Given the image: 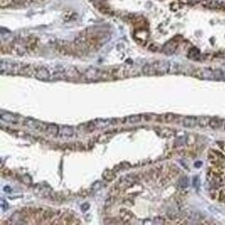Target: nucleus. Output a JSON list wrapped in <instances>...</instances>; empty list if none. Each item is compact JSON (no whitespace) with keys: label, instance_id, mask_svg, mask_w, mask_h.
I'll list each match as a JSON object with an SVG mask.
<instances>
[{"label":"nucleus","instance_id":"nucleus-1","mask_svg":"<svg viewBox=\"0 0 225 225\" xmlns=\"http://www.w3.org/2000/svg\"><path fill=\"white\" fill-rule=\"evenodd\" d=\"M24 125L26 127L30 128V129L40 131V132H47V128H48V125L45 124V122H42L34 119H29V118L24 120Z\"/></svg>","mask_w":225,"mask_h":225},{"label":"nucleus","instance_id":"nucleus-2","mask_svg":"<svg viewBox=\"0 0 225 225\" xmlns=\"http://www.w3.org/2000/svg\"><path fill=\"white\" fill-rule=\"evenodd\" d=\"M193 76L200 78V79H215V71L210 69L195 70V72L193 73Z\"/></svg>","mask_w":225,"mask_h":225},{"label":"nucleus","instance_id":"nucleus-3","mask_svg":"<svg viewBox=\"0 0 225 225\" xmlns=\"http://www.w3.org/2000/svg\"><path fill=\"white\" fill-rule=\"evenodd\" d=\"M209 160H210L212 163L215 164L216 166H220L221 164H224L225 162V158L224 156L222 155L221 153H219V151H209Z\"/></svg>","mask_w":225,"mask_h":225},{"label":"nucleus","instance_id":"nucleus-4","mask_svg":"<svg viewBox=\"0 0 225 225\" xmlns=\"http://www.w3.org/2000/svg\"><path fill=\"white\" fill-rule=\"evenodd\" d=\"M177 38H179V36H176V38H174L173 40L169 41L168 43H166L165 45L163 47V52L167 55H171V54H173L175 51H176L177 47H179V42H177Z\"/></svg>","mask_w":225,"mask_h":225},{"label":"nucleus","instance_id":"nucleus-5","mask_svg":"<svg viewBox=\"0 0 225 225\" xmlns=\"http://www.w3.org/2000/svg\"><path fill=\"white\" fill-rule=\"evenodd\" d=\"M155 67V70L157 71L158 75H162L165 74V73H168L170 70V64L167 61H156L154 64H151Z\"/></svg>","mask_w":225,"mask_h":225},{"label":"nucleus","instance_id":"nucleus-6","mask_svg":"<svg viewBox=\"0 0 225 225\" xmlns=\"http://www.w3.org/2000/svg\"><path fill=\"white\" fill-rule=\"evenodd\" d=\"M201 4H202V6L206 7V9L222 10V7H223L224 3L218 1V0H202Z\"/></svg>","mask_w":225,"mask_h":225},{"label":"nucleus","instance_id":"nucleus-7","mask_svg":"<svg viewBox=\"0 0 225 225\" xmlns=\"http://www.w3.org/2000/svg\"><path fill=\"white\" fill-rule=\"evenodd\" d=\"M134 38L139 44H144L148 38V32L144 29V28H138V29H136L135 31Z\"/></svg>","mask_w":225,"mask_h":225},{"label":"nucleus","instance_id":"nucleus-8","mask_svg":"<svg viewBox=\"0 0 225 225\" xmlns=\"http://www.w3.org/2000/svg\"><path fill=\"white\" fill-rule=\"evenodd\" d=\"M102 72L101 70H96V69H89L85 72V78L88 80H98L102 79Z\"/></svg>","mask_w":225,"mask_h":225},{"label":"nucleus","instance_id":"nucleus-9","mask_svg":"<svg viewBox=\"0 0 225 225\" xmlns=\"http://www.w3.org/2000/svg\"><path fill=\"white\" fill-rule=\"evenodd\" d=\"M34 76L40 80H47L50 78V72H49L48 69H46V67H40L35 69Z\"/></svg>","mask_w":225,"mask_h":225},{"label":"nucleus","instance_id":"nucleus-10","mask_svg":"<svg viewBox=\"0 0 225 225\" xmlns=\"http://www.w3.org/2000/svg\"><path fill=\"white\" fill-rule=\"evenodd\" d=\"M73 134H74V128L70 127V125H64V127H59L58 137L69 138V137H72Z\"/></svg>","mask_w":225,"mask_h":225},{"label":"nucleus","instance_id":"nucleus-11","mask_svg":"<svg viewBox=\"0 0 225 225\" xmlns=\"http://www.w3.org/2000/svg\"><path fill=\"white\" fill-rule=\"evenodd\" d=\"M64 74L65 77L70 78V79H78V78H80V72L75 67H70L67 69H65Z\"/></svg>","mask_w":225,"mask_h":225},{"label":"nucleus","instance_id":"nucleus-12","mask_svg":"<svg viewBox=\"0 0 225 225\" xmlns=\"http://www.w3.org/2000/svg\"><path fill=\"white\" fill-rule=\"evenodd\" d=\"M197 125V117L187 116L183 119V125L185 128H194Z\"/></svg>","mask_w":225,"mask_h":225},{"label":"nucleus","instance_id":"nucleus-13","mask_svg":"<svg viewBox=\"0 0 225 225\" xmlns=\"http://www.w3.org/2000/svg\"><path fill=\"white\" fill-rule=\"evenodd\" d=\"M142 73L144 75H147V76H154V75H158V73H157V71L155 70V67H154V65L150 64H145L144 67H142Z\"/></svg>","mask_w":225,"mask_h":225},{"label":"nucleus","instance_id":"nucleus-14","mask_svg":"<svg viewBox=\"0 0 225 225\" xmlns=\"http://www.w3.org/2000/svg\"><path fill=\"white\" fill-rule=\"evenodd\" d=\"M176 115L172 114V113H166L164 115H161V116H157V119H159L158 122H172L175 119Z\"/></svg>","mask_w":225,"mask_h":225},{"label":"nucleus","instance_id":"nucleus-15","mask_svg":"<svg viewBox=\"0 0 225 225\" xmlns=\"http://www.w3.org/2000/svg\"><path fill=\"white\" fill-rule=\"evenodd\" d=\"M222 124H223V119L217 118V117H213L210 120V127L213 130H218L222 128Z\"/></svg>","mask_w":225,"mask_h":225},{"label":"nucleus","instance_id":"nucleus-16","mask_svg":"<svg viewBox=\"0 0 225 225\" xmlns=\"http://www.w3.org/2000/svg\"><path fill=\"white\" fill-rule=\"evenodd\" d=\"M158 134L163 138H168L174 135V131L169 129V128H162V129L158 130Z\"/></svg>","mask_w":225,"mask_h":225},{"label":"nucleus","instance_id":"nucleus-17","mask_svg":"<svg viewBox=\"0 0 225 225\" xmlns=\"http://www.w3.org/2000/svg\"><path fill=\"white\" fill-rule=\"evenodd\" d=\"M142 115H131L125 118V122H129V124H138V122H142Z\"/></svg>","mask_w":225,"mask_h":225},{"label":"nucleus","instance_id":"nucleus-18","mask_svg":"<svg viewBox=\"0 0 225 225\" xmlns=\"http://www.w3.org/2000/svg\"><path fill=\"white\" fill-rule=\"evenodd\" d=\"M210 120L211 118L208 116H200L197 117V125L200 128H206L208 125H210Z\"/></svg>","mask_w":225,"mask_h":225},{"label":"nucleus","instance_id":"nucleus-19","mask_svg":"<svg viewBox=\"0 0 225 225\" xmlns=\"http://www.w3.org/2000/svg\"><path fill=\"white\" fill-rule=\"evenodd\" d=\"M47 133L54 136H58L59 133V125H54V124H49L48 128H47Z\"/></svg>","mask_w":225,"mask_h":225},{"label":"nucleus","instance_id":"nucleus-20","mask_svg":"<svg viewBox=\"0 0 225 225\" xmlns=\"http://www.w3.org/2000/svg\"><path fill=\"white\" fill-rule=\"evenodd\" d=\"M1 119L4 120V122H17V117H16L14 114L9 113V112H6V113H1Z\"/></svg>","mask_w":225,"mask_h":225},{"label":"nucleus","instance_id":"nucleus-21","mask_svg":"<svg viewBox=\"0 0 225 225\" xmlns=\"http://www.w3.org/2000/svg\"><path fill=\"white\" fill-rule=\"evenodd\" d=\"M120 217H122V220L125 221V223H129L130 219L132 218L133 215H132V213H131L130 211L122 210V211H120Z\"/></svg>","mask_w":225,"mask_h":225},{"label":"nucleus","instance_id":"nucleus-22","mask_svg":"<svg viewBox=\"0 0 225 225\" xmlns=\"http://www.w3.org/2000/svg\"><path fill=\"white\" fill-rule=\"evenodd\" d=\"M200 56V53H199V50L196 48H191L189 50V53H188V57L191 59H198V57Z\"/></svg>","mask_w":225,"mask_h":225},{"label":"nucleus","instance_id":"nucleus-23","mask_svg":"<svg viewBox=\"0 0 225 225\" xmlns=\"http://www.w3.org/2000/svg\"><path fill=\"white\" fill-rule=\"evenodd\" d=\"M103 177L106 180H114L115 174H114L113 171H111V170H106V171L103 173Z\"/></svg>","mask_w":225,"mask_h":225},{"label":"nucleus","instance_id":"nucleus-24","mask_svg":"<svg viewBox=\"0 0 225 225\" xmlns=\"http://www.w3.org/2000/svg\"><path fill=\"white\" fill-rule=\"evenodd\" d=\"M154 223L156 224H165L166 223V220L164 217H156L155 219H154Z\"/></svg>","mask_w":225,"mask_h":225},{"label":"nucleus","instance_id":"nucleus-25","mask_svg":"<svg viewBox=\"0 0 225 225\" xmlns=\"http://www.w3.org/2000/svg\"><path fill=\"white\" fill-rule=\"evenodd\" d=\"M147 49L150 51H153V52H157L159 50V46L158 45H156V44H154V43H151L150 45L147 46Z\"/></svg>","mask_w":225,"mask_h":225},{"label":"nucleus","instance_id":"nucleus-26","mask_svg":"<svg viewBox=\"0 0 225 225\" xmlns=\"http://www.w3.org/2000/svg\"><path fill=\"white\" fill-rule=\"evenodd\" d=\"M22 182L23 183H25V184H30L31 183V177L30 176H28V175H24V176L22 177Z\"/></svg>","mask_w":225,"mask_h":225},{"label":"nucleus","instance_id":"nucleus-27","mask_svg":"<svg viewBox=\"0 0 225 225\" xmlns=\"http://www.w3.org/2000/svg\"><path fill=\"white\" fill-rule=\"evenodd\" d=\"M180 184L184 185V187H187V179H186V177H183V179L180 180Z\"/></svg>","mask_w":225,"mask_h":225},{"label":"nucleus","instance_id":"nucleus-28","mask_svg":"<svg viewBox=\"0 0 225 225\" xmlns=\"http://www.w3.org/2000/svg\"><path fill=\"white\" fill-rule=\"evenodd\" d=\"M200 1H202V0H189V3L195 4V3H197V2H200Z\"/></svg>","mask_w":225,"mask_h":225},{"label":"nucleus","instance_id":"nucleus-29","mask_svg":"<svg viewBox=\"0 0 225 225\" xmlns=\"http://www.w3.org/2000/svg\"><path fill=\"white\" fill-rule=\"evenodd\" d=\"M222 129L225 130V120L223 119V124H222Z\"/></svg>","mask_w":225,"mask_h":225},{"label":"nucleus","instance_id":"nucleus-30","mask_svg":"<svg viewBox=\"0 0 225 225\" xmlns=\"http://www.w3.org/2000/svg\"><path fill=\"white\" fill-rule=\"evenodd\" d=\"M224 200H225V198H224Z\"/></svg>","mask_w":225,"mask_h":225}]
</instances>
